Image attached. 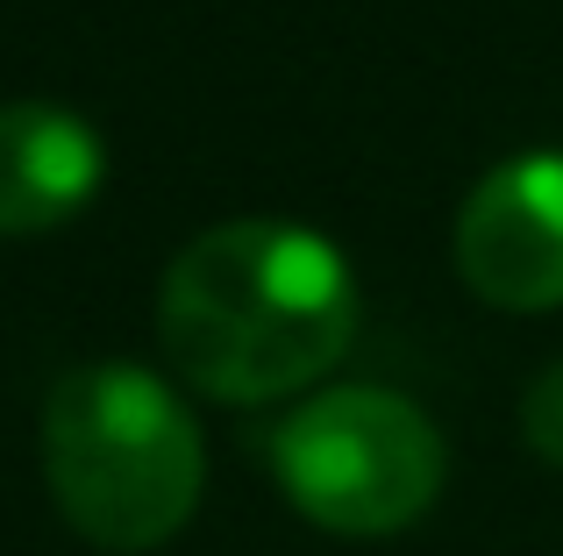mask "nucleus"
<instances>
[{"mask_svg": "<svg viewBox=\"0 0 563 556\" xmlns=\"http://www.w3.org/2000/svg\"><path fill=\"white\" fill-rule=\"evenodd\" d=\"M357 335L343 251L292 222H221L192 236L157 292V343L207 400L264 407L335 371Z\"/></svg>", "mask_w": 563, "mask_h": 556, "instance_id": "1", "label": "nucleus"}, {"mask_svg": "<svg viewBox=\"0 0 563 556\" xmlns=\"http://www.w3.org/2000/svg\"><path fill=\"white\" fill-rule=\"evenodd\" d=\"M43 478L86 543L143 556L192 521L207 486L200 429L143 364H79L43 400Z\"/></svg>", "mask_w": 563, "mask_h": 556, "instance_id": "2", "label": "nucleus"}, {"mask_svg": "<svg viewBox=\"0 0 563 556\" xmlns=\"http://www.w3.org/2000/svg\"><path fill=\"white\" fill-rule=\"evenodd\" d=\"M278 492L329 535H399L442 492V435L385 386H335L300 400L272 435Z\"/></svg>", "mask_w": 563, "mask_h": 556, "instance_id": "3", "label": "nucleus"}, {"mask_svg": "<svg viewBox=\"0 0 563 556\" xmlns=\"http://www.w3.org/2000/svg\"><path fill=\"white\" fill-rule=\"evenodd\" d=\"M456 271L507 314L563 307V157L528 151L471 186L456 214Z\"/></svg>", "mask_w": 563, "mask_h": 556, "instance_id": "4", "label": "nucleus"}, {"mask_svg": "<svg viewBox=\"0 0 563 556\" xmlns=\"http://www.w3.org/2000/svg\"><path fill=\"white\" fill-rule=\"evenodd\" d=\"M108 179L93 122L51 100L0 108V236H43L71 222Z\"/></svg>", "mask_w": 563, "mask_h": 556, "instance_id": "5", "label": "nucleus"}, {"mask_svg": "<svg viewBox=\"0 0 563 556\" xmlns=\"http://www.w3.org/2000/svg\"><path fill=\"white\" fill-rule=\"evenodd\" d=\"M521 443L536 449L542 464H556V471H563V364H550V371L528 386V400H521Z\"/></svg>", "mask_w": 563, "mask_h": 556, "instance_id": "6", "label": "nucleus"}]
</instances>
